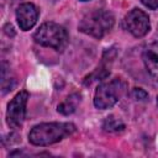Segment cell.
<instances>
[{"label": "cell", "mask_w": 158, "mask_h": 158, "mask_svg": "<svg viewBox=\"0 0 158 158\" xmlns=\"http://www.w3.org/2000/svg\"><path fill=\"white\" fill-rule=\"evenodd\" d=\"M75 126L70 122H44L35 126L28 133V141L33 146H51L70 136Z\"/></svg>", "instance_id": "1"}, {"label": "cell", "mask_w": 158, "mask_h": 158, "mask_svg": "<svg viewBox=\"0 0 158 158\" xmlns=\"http://www.w3.org/2000/svg\"><path fill=\"white\" fill-rule=\"evenodd\" d=\"M114 23L115 17L110 11L95 10L86 14L81 19L78 28L80 32L85 35H89L95 38H101L107 32H110Z\"/></svg>", "instance_id": "2"}, {"label": "cell", "mask_w": 158, "mask_h": 158, "mask_svg": "<svg viewBox=\"0 0 158 158\" xmlns=\"http://www.w3.org/2000/svg\"><path fill=\"white\" fill-rule=\"evenodd\" d=\"M127 84L122 78H114L109 81L101 83L94 95V105L100 110L112 107L125 94Z\"/></svg>", "instance_id": "3"}, {"label": "cell", "mask_w": 158, "mask_h": 158, "mask_svg": "<svg viewBox=\"0 0 158 158\" xmlns=\"http://www.w3.org/2000/svg\"><path fill=\"white\" fill-rule=\"evenodd\" d=\"M33 38L37 43L56 51H63L68 44L67 31L54 22H44L35 32Z\"/></svg>", "instance_id": "4"}, {"label": "cell", "mask_w": 158, "mask_h": 158, "mask_svg": "<svg viewBox=\"0 0 158 158\" xmlns=\"http://www.w3.org/2000/svg\"><path fill=\"white\" fill-rule=\"evenodd\" d=\"M28 100V93L22 90L17 93L9 102L6 110V122L10 128H19L22 126L26 116V104Z\"/></svg>", "instance_id": "5"}, {"label": "cell", "mask_w": 158, "mask_h": 158, "mask_svg": "<svg viewBox=\"0 0 158 158\" xmlns=\"http://www.w3.org/2000/svg\"><path fill=\"white\" fill-rule=\"evenodd\" d=\"M122 25L123 28L135 37H143L151 30L148 15L139 9H132L128 11L123 17Z\"/></svg>", "instance_id": "6"}, {"label": "cell", "mask_w": 158, "mask_h": 158, "mask_svg": "<svg viewBox=\"0 0 158 158\" xmlns=\"http://www.w3.org/2000/svg\"><path fill=\"white\" fill-rule=\"evenodd\" d=\"M37 19H38V10L31 2H23L16 10V20L22 31L31 30L36 25Z\"/></svg>", "instance_id": "7"}, {"label": "cell", "mask_w": 158, "mask_h": 158, "mask_svg": "<svg viewBox=\"0 0 158 158\" xmlns=\"http://www.w3.org/2000/svg\"><path fill=\"white\" fill-rule=\"evenodd\" d=\"M116 56V49L115 48H110L107 51H105L102 58H101V63L98 65V68L85 78L84 83L88 85H90L94 80H102L105 79L109 74H110V68H111V64L114 62V58Z\"/></svg>", "instance_id": "8"}, {"label": "cell", "mask_w": 158, "mask_h": 158, "mask_svg": "<svg viewBox=\"0 0 158 158\" xmlns=\"http://www.w3.org/2000/svg\"><path fill=\"white\" fill-rule=\"evenodd\" d=\"M142 60L148 74L158 81V42L149 43L142 51Z\"/></svg>", "instance_id": "9"}, {"label": "cell", "mask_w": 158, "mask_h": 158, "mask_svg": "<svg viewBox=\"0 0 158 158\" xmlns=\"http://www.w3.org/2000/svg\"><path fill=\"white\" fill-rule=\"evenodd\" d=\"M80 98H81V96H80V94H78V93H74V94L69 95L64 101H62V102L58 105V107H57L58 112L62 114V115H64V116L72 115V114L77 110V107H78V105H79V102H80Z\"/></svg>", "instance_id": "10"}, {"label": "cell", "mask_w": 158, "mask_h": 158, "mask_svg": "<svg viewBox=\"0 0 158 158\" xmlns=\"http://www.w3.org/2000/svg\"><path fill=\"white\" fill-rule=\"evenodd\" d=\"M123 128H125V123L118 117L115 116H109L102 122V130L109 133H117L123 131Z\"/></svg>", "instance_id": "11"}, {"label": "cell", "mask_w": 158, "mask_h": 158, "mask_svg": "<svg viewBox=\"0 0 158 158\" xmlns=\"http://www.w3.org/2000/svg\"><path fill=\"white\" fill-rule=\"evenodd\" d=\"M132 95L137 100H146L148 98V94L143 89H141V88H135L133 91H132Z\"/></svg>", "instance_id": "12"}, {"label": "cell", "mask_w": 158, "mask_h": 158, "mask_svg": "<svg viewBox=\"0 0 158 158\" xmlns=\"http://www.w3.org/2000/svg\"><path fill=\"white\" fill-rule=\"evenodd\" d=\"M141 2H142L146 7H148V9H151V10L158 9V0H141Z\"/></svg>", "instance_id": "13"}, {"label": "cell", "mask_w": 158, "mask_h": 158, "mask_svg": "<svg viewBox=\"0 0 158 158\" xmlns=\"http://www.w3.org/2000/svg\"><path fill=\"white\" fill-rule=\"evenodd\" d=\"M157 106H158V98H157Z\"/></svg>", "instance_id": "14"}, {"label": "cell", "mask_w": 158, "mask_h": 158, "mask_svg": "<svg viewBox=\"0 0 158 158\" xmlns=\"http://www.w3.org/2000/svg\"><path fill=\"white\" fill-rule=\"evenodd\" d=\"M81 1H88V0H81Z\"/></svg>", "instance_id": "15"}]
</instances>
